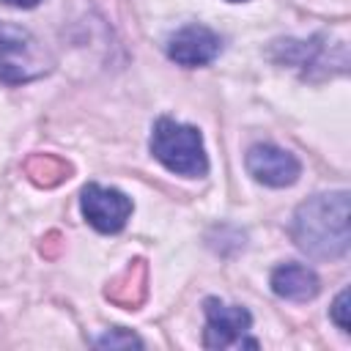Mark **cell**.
<instances>
[{"instance_id": "11", "label": "cell", "mask_w": 351, "mask_h": 351, "mask_svg": "<svg viewBox=\"0 0 351 351\" xmlns=\"http://www.w3.org/2000/svg\"><path fill=\"white\" fill-rule=\"evenodd\" d=\"M96 346L99 348H132V346H143V340L137 337V335H132V332H123V329H112V332H107L104 337H99L96 340Z\"/></svg>"}, {"instance_id": "9", "label": "cell", "mask_w": 351, "mask_h": 351, "mask_svg": "<svg viewBox=\"0 0 351 351\" xmlns=\"http://www.w3.org/2000/svg\"><path fill=\"white\" fill-rule=\"evenodd\" d=\"M104 293L118 307L137 310L143 304L145 293H148V269H145V261H132L118 277L110 280V285H107Z\"/></svg>"}, {"instance_id": "13", "label": "cell", "mask_w": 351, "mask_h": 351, "mask_svg": "<svg viewBox=\"0 0 351 351\" xmlns=\"http://www.w3.org/2000/svg\"><path fill=\"white\" fill-rule=\"evenodd\" d=\"M3 3H8V5H14V8H36L41 0H3Z\"/></svg>"}, {"instance_id": "3", "label": "cell", "mask_w": 351, "mask_h": 351, "mask_svg": "<svg viewBox=\"0 0 351 351\" xmlns=\"http://www.w3.org/2000/svg\"><path fill=\"white\" fill-rule=\"evenodd\" d=\"M49 71V58L19 25L0 22V80L19 85Z\"/></svg>"}, {"instance_id": "2", "label": "cell", "mask_w": 351, "mask_h": 351, "mask_svg": "<svg viewBox=\"0 0 351 351\" xmlns=\"http://www.w3.org/2000/svg\"><path fill=\"white\" fill-rule=\"evenodd\" d=\"M151 154L170 173L184 178H203L208 173V156L203 137L195 126L178 123L173 118H159L151 132Z\"/></svg>"}, {"instance_id": "12", "label": "cell", "mask_w": 351, "mask_h": 351, "mask_svg": "<svg viewBox=\"0 0 351 351\" xmlns=\"http://www.w3.org/2000/svg\"><path fill=\"white\" fill-rule=\"evenodd\" d=\"M348 299H351V296H348V288H343V291L337 293L332 310H329V315H332V321L337 324L340 332H351V321H348Z\"/></svg>"}, {"instance_id": "7", "label": "cell", "mask_w": 351, "mask_h": 351, "mask_svg": "<svg viewBox=\"0 0 351 351\" xmlns=\"http://www.w3.org/2000/svg\"><path fill=\"white\" fill-rule=\"evenodd\" d=\"M219 52H222V38L206 25H184L167 38V58L186 69L208 66Z\"/></svg>"}, {"instance_id": "1", "label": "cell", "mask_w": 351, "mask_h": 351, "mask_svg": "<svg viewBox=\"0 0 351 351\" xmlns=\"http://www.w3.org/2000/svg\"><path fill=\"white\" fill-rule=\"evenodd\" d=\"M291 236L302 252L318 261H337L348 252V192H321L307 197L291 225Z\"/></svg>"}, {"instance_id": "6", "label": "cell", "mask_w": 351, "mask_h": 351, "mask_svg": "<svg viewBox=\"0 0 351 351\" xmlns=\"http://www.w3.org/2000/svg\"><path fill=\"white\" fill-rule=\"evenodd\" d=\"M247 170H250V176H252L258 184L282 189V186L296 184V178H299V173H302V165H299V159H296L291 151H285V148H280V145L255 143V145L247 151Z\"/></svg>"}, {"instance_id": "5", "label": "cell", "mask_w": 351, "mask_h": 351, "mask_svg": "<svg viewBox=\"0 0 351 351\" xmlns=\"http://www.w3.org/2000/svg\"><path fill=\"white\" fill-rule=\"evenodd\" d=\"M80 208L82 217L90 228L99 233H118L132 217V197H126L115 186H101V184H85L80 195Z\"/></svg>"}, {"instance_id": "4", "label": "cell", "mask_w": 351, "mask_h": 351, "mask_svg": "<svg viewBox=\"0 0 351 351\" xmlns=\"http://www.w3.org/2000/svg\"><path fill=\"white\" fill-rule=\"evenodd\" d=\"M206 310V329H203V346L206 348H258V340L247 337L252 326V315L239 304H225L214 296L203 302Z\"/></svg>"}, {"instance_id": "8", "label": "cell", "mask_w": 351, "mask_h": 351, "mask_svg": "<svg viewBox=\"0 0 351 351\" xmlns=\"http://www.w3.org/2000/svg\"><path fill=\"white\" fill-rule=\"evenodd\" d=\"M269 282H271V291L288 302H310L321 291L318 274L302 263H280L271 271Z\"/></svg>"}, {"instance_id": "10", "label": "cell", "mask_w": 351, "mask_h": 351, "mask_svg": "<svg viewBox=\"0 0 351 351\" xmlns=\"http://www.w3.org/2000/svg\"><path fill=\"white\" fill-rule=\"evenodd\" d=\"M25 173L33 184L38 186H58L60 181L69 178L71 173V165L55 154H33L27 162H25Z\"/></svg>"}, {"instance_id": "14", "label": "cell", "mask_w": 351, "mask_h": 351, "mask_svg": "<svg viewBox=\"0 0 351 351\" xmlns=\"http://www.w3.org/2000/svg\"><path fill=\"white\" fill-rule=\"evenodd\" d=\"M228 3H244V0H228Z\"/></svg>"}]
</instances>
